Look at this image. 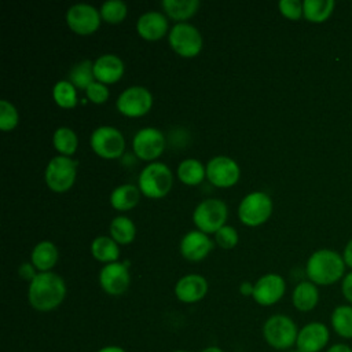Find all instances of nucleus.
Instances as JSON below:
<instances>
[{
	"mask_svg": "<svg viewBox=\"0 0 352 352\" xmlns=\"http://www.w3.org/2000/svg\"><path fill=\"white\" fill-rule=\"evenodd\" d=\"M272 212V201L267 192L253 191L248 194L238 206L239 220L246 226L263 224Z\"/></svg>",
	"mask_w": 352,
	"mask_h": 352,
	"instance_id": "obj_7",
	"label": "nucleus"
},
{
	"mask_svg": "<svg viewBox=\"0 0 352 352\" xmlns=\"http://www.w3.org/2000/svg\"><path fill=\"white\" fill-rule=\"evenodd\" d=\"M253 287H254V285H252L250 282H243V283L241 285L239 290H241L242 294L249 296V294H253Z\"/></svg>",
	"mask_w": 352,
	"mask_h": 352,
	"instance_id": "obj_42",
	"label": "nucleus"
},
{
	"mask_svg": "<svg viewBox=\"0 0 352 352\" xmlns=\"http://www.w3.org/2000/svg\"><path fill=\"white\" fill-rule=\"evenodd\" d=\"M309 280L315 285H333L344 276L345 263L342 256L330 249L314 252L305 267Z\"/></svg>",
	"mask_w": 352,
	"mask_h": 352,
	"instance_id": "obj_2",
	"label": "nucleus"
},
{
	"mask_svg": "<svg viewBox=\"0 0 352 352\" xmlns=\"http://www.w3.org/2000/svg\"><path fill=\"white\" fill-rule=\"evenodd\" d=\"M129 272L124 263H109L99 272V283L102 289L111 296L122 294L129 286Z\"/></svg>",
	"mask_w": 352,
	"mask_h": 352,
	"instance_id": "obj_15",
	"label": "nucleus"
},
{
	"mask_svg": "<svg viewBox=\"0 0 352 352\" xmlns=\"http://www.w3.org/2000/svg\"><path fill=\"white\" fill-rule=\"evenodd\" d=\"M66 296L65 280L54 272L37 274L29 285L28 298L37 311H51L56 308Z\"/></svg>",
	"mask_w": 352,
	"mask_h": 352,
	"instance_id": "obj_1",
	"label": "nucleus"
},
{
	"mask_svg": "<svg viewBox=\"0 0 352 352\" xmlns=\"http://www.w3.org/2000/svg\"><path fill=\"white\" fill-rule=\"evenodd\" d=\"M140 197V191L133 184H121L116 187L110 194V204L117 210H129L132 209Z\"/></svg>",
	"mask_w": 352,
	"mask_h": 352,
	"instance_id": "obj_24",
	"label": "nucleus"
},
{
	"mask_svg": "<svg viewBox=\"0 0 352 352\" xmlns=\"http://www.w3.org/2000/svg\"><path fill=\"white\" fill-rule=\"evenodd\" d=\"M66 22L78 34H89L100 25V11L87 3L73 4L66 12Z\"/></svg>",
	"mask_w": 352,
	"mask_h": 352,
	"instance_id": "obj_12",
	"label": "nucleus"
},
{
	"mask_svg": "<svg viewBox=\"0 0 352 352\" xmlns=\"http://www.w3.org/2000/svg\"><path fill=\"white\" fill-rule=\"evenodd\" d=\"M292 301L293 305L301 312L312 311L319 302V290L316 285L311 280L300 282L293 290Z\"/></svg>",
	"mask_w": 352,
	"mask_h": 352,
	"instance_id": "obj_21",
	"label": "nucleus"
},
{
	"mask_svg": "<svg viewBox=\"0 0 352 352\" xmlns=\"http://www.w3.org/2000/svg\"><path fill=\"white\" fill-rule=\"evenodd\" d=\"M202 352H223V351L220 348H217V346H208Z\"/></svg>",
	"mask_w": 352,
	"mask_h": 352,
	"instance_id": "obj_44",
	"label": "nucleus"
},
{
	"mask_svg": "<svg viewBox=\"0 0 352 352\" xmlns=\"http://www.w3.org/2000/svg\"><path fill=\"white\" fill-rule=\"evenodd\" d=\"M238 164L226 155L213 157L206 164V177L209 182L217 187H231L239 179Z\"/></svg>",
	"mask_w": 352,
	"mask_h": 352,
	"instance_id": "obj_14",
	"label": "nucleus"
},
{
	"mask_svg": "<svg viewBox=\"0 0 352 352\" xmlns=\"http://www.w3.org/2000/svg\"><path fill=\"white\" fill-rule=\"evenodd\" d=\"M136 228L133 221L126 216H116L110 223L111 238L121 245H128L133 241Z\"/></svg>",
	"mask_w": 352,
	"mask_h": 352,
	"instance_id": "obj_28",
	"label": "nucleus"
},
{
	"mask_svg": "<svg viewBox=\"0 0 352 352\" xmlns=\"http://www.w3.org/2000/svg\"><path fill=\"white\" fill-rule=\"evenodd\" d=\"M52 96L55 102L65 109L73 107L77 103V92L76 87L67 81V80H60L58 81L54 88H52Z\"/></svg>",
	"mask_w": 352,
	"mask_h": 352,
	"instance_id": "obj_32",
	"label": "nucleus"
},
{
	"mask_svg": "<svg viewBox=\"0 0 352 352\" xmlns=\"http://www.w3.org/2000/svg\"><path fill=\"white\" fill-rule=\"evenodd\" d=\"M94 74L99 82H116L124 74V62L114 54H103L94 62Z\"/></svg>",
	"mask_w": 352,
	"mask_h": 352,
	"instance_id": "obj_19",
	"label": "nucleus"
},
{
	"mask_svg": "<svg viewBox=\"0 0 352 352\" xmlns=\"http://www.w3.org/2000/svg\"><path fill=\"white\" fill-rule=\"evenodd\" d=\"M216 242L224 248V249H231L236 245L238 242V232L234 227L231 226H223L220 230L216 232Z\"/></svg>",
	"mask_w": 352,
	"mask_h": 352,
	"instance_id": "obj_35",
	"label": "nucleus"
},
{
	"mask_svg": "<svg viewBox=\"0 0 352 352\" xmlns=\"http://www.w3.org/2000/svg\"><path fill=\"white\" fill-rule=\"evenodd\" d=\"M205 175H206V169L204 168L201 161L195 158H187L182 161L177 166L179 179L188 186H195L201 183Z\"/></svg>",
	"mask_w": 352,
	"mask_h": 352,
	"instance_id": "obj_27",
	"label": "nucleus"
},
{
	"mask_svg": "<svg viewBox=\"0 0 352 352\" xmlns=\"http://www.w3.org/2000/svg\"><path fill=\"white\" fill-rule=\"evenodd\" d=\"M98 352H125V351L120 346H104V348L99 349Z\"/></svg>",
	"mask_w": 352,
	"mask_h": 352,
	"instance_id": "obj_43",
	"label": "nucleus"
},
{
	"mask_svg": "<svg viewBox=\"0 0 352 352\" xmlns=\"http://www.w3.org/2000/svg\"><path fill=\"white\" fill-rule=\"evenodd\" d=\"M285 290L286 283L280 275L267 274L254 283L252 296L260 305H272L283 297Z\"/></svg>",
	"mask_w": 352,
	"mask_h": 352,
	"instance_id": "obj_16",
	"label": "nucleus"
},
{
	"mask_svg": "<svg viewBox=\"0 0 352 352\" xmlns=\"http://www.w3.org/2000/svg\"><path fill=\"white\" fill-rule=\"evenodd\" d=\"M76 170L77 161L67 155H56L48 162L44 179L52 191L63 192L73 186L76 180Z\"/></svg>",
	"mask_w": 352,
	"mask_h": 352,
	"instance_id": "obj_5",
	"label": "nucleus"
},
{
	"mask_svg": "<svg viewBox=\"0 0 352 352\" xmlns=\"http://www.w3.org/2000/svg\"><path fill=\"white\" fill-rule=\"evenodd\" d=\"M18 124V111L15 106L6 100H0V128L3 131H10Z\"/></svg>",
	"mask_w": 352,
	"mask_h": 352,
	"instance_id": "obj_34",
	"label": "nucleus"
},
{
	"mask_svg": "<svg viewBox=\"0 0 352 352\" xmlns=\"http://www.w3.org/2000/svg\"><path fill=\"white\" fill-rule=\"evenodd\" d=\"M54 147L63 155H70L77 150L78 139L76 132L69 126H60L54 132L52 136Z\"/></svg>",
	"mask_w": 352,
	"mask_h": 352,
	"instance_id": "obj_31",
	"label": "nucleus"
},
{
	"mask_svg": "<svg viewBox=\"0 0 352 352\" xmlns=\"http://www.w3.org/2000/svg\"><path fill=\"white\" fill-rule=\"evenodd\" d=\"M175 352H186V351H175Z\"/></svg>",
	"mask_w": 352,
	"mask_h": 352,
	"instance_id": "obj_45",
	"label": "nucleus"
},
{
	"mask_svg": "<svg viewBox=\"0 0 352 352\" xmlns=\"http://www.w3.org/2000/svg\"><path fill=\"white\" fill-rule=\"evenodd\" d=\"M94 63L89 59H84L76 63L69 72L70 82L81 89H87L89 84L94 82Z\"/></svg>",
	"mask_w": 352,
	"mask_h": 352,
	"instance_id": "obj_30",
	"label": "nucleus"
},
{
	"mask_svg": "<svg viewBox=\"0 0 352 352\" xmlns=\"http://www.w3.org/2000/svg\"><path fill=\"white\" fill-rule=\"evenodd\" d=\"M324 352H352V346H349L345 342H337V344L327 346V349Z\"/></svg>",
	"mask_w": 352,
	"mask_h": 352,
	"instance_id": "obj_40",
	"label": "nucleus"
},
{
	"mask_svg": "<svg viewBox=\"0 0 352 352\" xmlns=\"http://www.w3.org/2000/svg\"><path fill=\"white\" fill-rule=\"evenodd\" d=\"M153 104L151 92L142 85L125 88L117 98L116 106L120 113L128 117H140L146 114Z\"/></svg>",
	"mask_w": 352,
	"mask_h": 352,
	"instance_id": "obj_10",
	"label": "nucleus"
},
{
	"mask_svg": "<svg viewBox=\"0 0 352 352\" xmlns=\"http://www.w3.org/2000/svg\"><path fill=\"white\" fill-rule=\"evenodd\" d=\"M126 15V4L122 0H107L100 7V16L109 23H118Z\"/></svg>",
	"mask_w": 352,
	"mask_h": 352,
	"instance_id": "obj_33",
	"label": "nucleus"
},
{
	"mask_svg": "<svg viewBox=\"0 0 352 352\" xmlns=\"http://www.w3.org/2000/svg\"><path fill=\"white\" fill-rule=\"evenodd\" d=\"M213 248V242L202 231H188L180 242V252L184 258L191 261L202 260L209 254Z\"/></svg>",
	"mask_w": 352,
	"mask_h": 352,
	"instance_id": "obj_17",
	"label": "nucleus"
},
{
	"mask_svg": "<svg viewBox=\"0 0 352 352\" xmlns=\"http://www.w3.org/2000/svg\"><path fill=\"white\" fill-rule=\"evenodd\" d=\"M341 292H342L344 298L349 302V305H352V272L346 274V275L342 278Z\"/></svg>",
	"mask_w": 352,
	"mask_h": 352,
	"instance_id": "obj_38",
	"label": "nucleus"
},
{
	"mask_svg": "<svg viewBox=\"0 0 352 352\" xmlns=\"http://www.w3.org/2000/svg\"><path fill=\"white\" fill-rule=\"evenodd\" d=\"M333 0H304L302 1V15L315 23L324 22L333 12Z\"/></svg>",
	"mask_w": 352,
	"mask_h": 352,
	"instance_id": "obj_26",
	"label": "nucleus"
},
{
	"mask_svg": "<svg viewBox=\"0 0 352 352\" xmlns=\"http://www.w3.org/2000/svg\"><path fill=\"white\" fill-rule=\"evenodd\" d=\"M58 260V249L51 241L38 242L32 250V263L41 272L51 270Z\"/></svg>",
	"mask_w": 352,
	"mask_h": 352,
	"instance_id": "obj_23",
	"label": "nucleus"
},
{
	"mask_svg": "<svg viewBox=\"0 0 352 352\" xmlns=\"http://www.w3.org/2000/svg\"><path fill=\"white\" fill-rule=\"evenodd\" d=\"M208 292V282L202 275L188 274L180 278L175 286L176 297L183 302H197Z\"/></svg>",
	"mask_w": 352,
	"mask_h": 352,
	"instance_id": "obj_18",
	"label": "nucleus"
},
{
	"mask_svg": "<svg viewBox=\"0 0 352 352\" xmlns=\"http://www.w3.org/2000/svg\"><path fill=\"white\" fill-rule=\"evenodd\" d=\"M91 252L96 260L103 263H114L120 254L117 242L111 236H104V235L96 236L92 241Z\"/></svg>",
	"mask_w": 352,
	"mask_h": 352,
	"instance_id": "obj_25",
	"label": "nucleus"
},
{
	"mask_svg": "<svg viewBox=\"0 0 352 352\" xmlns=\"http://www.w3.org/2000/svg\"><path fill=\"white\" fill-rule=\"evenodd\" d=\"M173 176L168 165L151 162L139 175V190L148 198H161L172 187Z\"/></svg>",
	"mask_w": 352,
	"mask_h": 352,
	"instance_id": "obj_4",
	"label": "nucleus"
},
{
	"mask_svg": "<svg viewBox=\"0 0 352 352\" xmlns=\"http://www.w3.org/2000/svg\"><path fill=\"white\" fill-rule=\"evenodd\" d=\"M92 150L103 158H118L125 148L122 133L110 125H102L91 133Z\"/></svg>",
	"mask_w": 352,
	"mask_h": 352,
	"instance_id": "obj_9",
	"label": "nucleus"
},
{
	"mask_svg": "<svg viewBox=\"0 0 352 352\" xmlns=\"http://www.w3.org/2000/svg\"><path fill=\"white\" fill-rule=\"evenodd\" d=\"M279 10L289 19H298L302 15V3L298 0H280Z\"/></svg>",
	"mask_w": 352,
	"mask_h": 352,
	"instance_id": "obj_37",
	"label": "nucleus"
},
{
	"mask_svg": "<svg viewBox=\"0 0 352 352\" xmlns=\"http://www.w3.org/2000/svg\"><path fill=\"white\" fill-rule=\"evenodd\" d=\"M18 272H19L21 278H23V279H29L30 282H32V280H33V278L37 275V274L34 272L33 265H32L30 263H23V264H21V265H19V268H18Z\"/></svg>",
	"mask_w": 352,
	"mask_h": 352,
	"instance_id": "obj_39",
	"label": "nucleus"
},
{
	"mask_svg": "<svg viewBox=\"0 0 352 352\" xmlns=\"http://www.w3.org/2000/svg\"><path fill=\"white\" fill-rule=\"evenodd\" d=\"M138 33L147 40H157L168 30V19L160 11H147L142 14L136 23Z\"/></svg>",
	"mask_w": 352,
	"mask_h": 352,
	"instance_id": "obj_20",
	"label": "nucleus"
},
{
	"mask_svg": "<svg viewBox=\"0 0 352 352\" xmlns=\"http://www.w3.org/2000/svg\"><path fill=\"white\" fill-rule=\"evenodd\" d=\"M227 219V206L221 199L208 198L197 205L192 213L194 224L199 231L209 234L216 232L224 226Z\"/></svg>",
	"mask_w": 352,
	"mask_h": 352,
	"instance_id": "obj_6",
	"label": "nucleus"
},
{
	"mask_svg": "<svg viewBox=\"0 0 352 352\" xmlns=\"http://www.w3.org/2000/svg\"><path fill=\"white\" fill-rule=\"evenodd\" d=\"M342 258H344L345 265H348L349 268H352V239L346 243V246H345V249H344Z\"/></svg>",
	"mask_w": 352,
	"mask_h": 352,
	"instance_id": "obj_41",
	"label": "nucleus"
},
{
	"mask_svg": "<svg viewBox=\"0 0 352 352\" xmlns=\"http://www.w3.org/2000/svg\"><path fill=\"white\" fill-rule=\"evenodd\" d=\"M330 330L322 322H309L298 330L296 346L298 352H320L327 349Z\"/></svg>",
	"mask_w": 352,
	"mask_h": 352,
	"instance_id": "obj_13",
	"label": "nucleus"
},
{
	"mask_svg": "<svg viewBox=\"0 0 352 352\" xmlns=\"http://www.w3.org/2000/svg\"><path fill=\"white\" fill-rule=\"evenodd\" d=\"M333 331L342 340H352V305L342 304L333 309L330 316Z\"/></svg>",
	"mask_w": 352,
	"mask_h": 352,
	"instance_id": "obj_22",
	"label": "nucleus"
},
{
	"mask_svg": "<svg viewBox=\"0 0 352 352\" xmlns=\"http://www.w3.org/2000/svg\"><path fill=\"white\" fill-rule=\"evenodd\" d=\"M87 96L89 100H92L94 103H103L107 100L109 98V88L99 81H94L92 84L88 85V88L85 89Z\"/></svg>",
	"mask_w": 352,
	"mask_h": 352,
	"instance_id": "obj_36",
	"label": "nucleus"
},
{
	"mask_svg": "<svg viewBox=\"0 0 352 352\" xmlns=\"http://www.w3.org/2000/svg\"><path fill=\"white\" fill-rule=\"evenodd\" d=\"M263 336L268 345L285 351L296 345L298 329L292 318L286 315H272L263 326Z\"/></svg>",
	"mask_w": 352,
	"mask_h": 352,
	"instance_id": "obj_3",
	"label": "nucleus"
},
{
	"mask_svg": "<svg viewBox=\"0 0 352 352\" xmlns=\"http://www.w3.org/2000/svg\"><path fill=\"white\" fill-rule=\"evenodd\" d=\"M132 147L139 158L150 161L162 154L165 148V136L158 128L146 126L135 133Z\"/></svg>",
	"mask_w": 352,
	"mask_h": 352,
	"instance_id": "obj_11",
	"label": "nucleus"
},
{
	"mask_svg": "<svg viewBox=\"0 0 352 352\" xmlns=\"http://www.w3.org/2000/svg\"><path fill=\"white\" fill-rule=\"evenodd\" d=\"M162 7L173 19H187L199 7L198 0H162Z\"/></svg>",
	"mask_w": 352,
	"mask_h": 352,
	"instance_id": "obj_29",
	"label": "nucleus"
},
{
	"mask_svg": "<svg viewBox=\"0 0 352 352\" xmlns=\"http://www.w3.org/2000/svg\"><path fill=\"white\" fill-rule=\"evenodd\" d=\"M170 47L182 56H195L202 48V36L199 30L187 22L176 23L168 36Z\"/></svg>",
	"mask_w": 352,
	"mask_h": 352,
	"instance_id": "obj_8",
	"label": "nucleus"
}]
</instances>
